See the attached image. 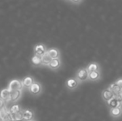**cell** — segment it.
Segmentation results:
<instances>
[{"label":"cell","mask_w":122,"mask_h":121,"mask_svg":"<svg viewBox=\"0 0 122 121\" xmlns=\"http://www.w3.org/2000/svg\"><path fill=\"white\" fill-rule=\"evenodd\" d=\"M23 95V91H12L11 96H10V102H17L20 100Z\"/></svg>","instance_id":"cell-13"},{"label":"cell","mask_w":122,"mask_h":121,"mask_svg":"<svg viewBox=\"0 0 122 121\" xmlns=\"http://www.w3.org/2000/svg\"><path fill=\"white\" fill-rule=\"evenodd\" d=\"M8 90L10 91H23L24 86H23V81L19 79H13L9 82L8 86Z\"/></svg>","instance_id":"cell-1"},{"label":"cell","mask_w":122,"mask_h":121,"mask_svg":"<svg viewBox=\"0 0 122 121\" xmlns=\"http://www.w3.org/2000/svg\"><path fill=\"white\" fill-rule=\"evenodd\" d=\"M47 52V49L45 45L43 44H38V45H36L34 47V55L36 56H39V57H42L46 52Z\"/></svg>","instance_id":"cell-7"},{"label":"cell","mask_w":122,"mask_h":121,"mask_svg":"<svg viewBox=\"0 0 122 121\" xmlns=\"http://www.w3.org/2000/svg\"><path fill=\"white\" fill-rule=\"evenodd\" d=\"M76 78L80 81L81 83V82H85V81H88L89 79V71L88 70L86 69V67H83L79 69L78 71H76Z\"/></svg>","instance_id":"cell-2"},{"label":"cell","mask_w":122,"mask_h":121,"mask_svg":"<svg viewBox=\"0 0 122 121\" xmlns=\"http://www.w3.org/2000/svg\"><path fill=\"white\" fill-rule=\"evenodd\" d=\"M80 81L76 79V77H73V78H70L66 81V86L68 90H71V91H74L76 90L77 87L79 86L80 85Z\"/></svg>","instance_id":"cell-5"},{"label":"cell","mask_w":122,"mask_h":121,"mask_svg":"<svg viewBox=\"0 0 122 121\" xmlns=\"http://www.w3.org/2000/svg\"><path fill=\"white\" fill-rule=\"evenodd\" d=\"M10 112H11V114H15V113H18V112L22 111V110H23V109L21 108V106H20L19 105H13V106L10 108Z\"/></svg>","instance_id":"cell-22"},{"label":"cell","mask_w":122,"mask_h":121,"mask_svg":"<svg viewBox=\"0 0 122 121\" xmlns=\"http://www.w3.org/2000/svg\"><path fill=\"white\" fill-rule=\"evenodd\" d=\"M8 118H11V112L6 106H4L0 110V121H4Z\"/></svg>","instance_id":"cell-9"},{"label":"cell","mask_w":122,"mask_h":121,"mask_svg":"<svg viewBox=\"0 0 122 121\" xmlns=\"http://www.w3.org/2000/svg\"><path fill=\"white\" fill-rule=\"evenodd\" d=\"M61 66V61L60 58H56V59H52L51 61L50 62V64L48 65V67L51 70L53 71H56L58 70Z\"/></svg>","instance_id":"cell-11"},{"label":"cell","mask_w":122,"mask_h":121,"mask_svg":"<svg viewBox=\"0 0 122 121\" xmlns=\"http://www.w3.org/2000/svg\"><path fill=\"white\" fill-rule=\"evenodd\" d=\"M22 81H23V86L26 88H27V89H28V88L30 87V86H32L34 82H35V81L33 80V78L30 77V76H27V77H25Z\"/></svg>","instance_id":"cell-18"},{"label":"cell","mask_w":122,"mask_h":121,"mask_svg":"<svg viewBox=\"0 0 122 121\" xmlns=\"http://www.w3.org/2000/svg\"><path fill=\"white\" fill-rule=\"evenodd\" d=\"M23 111V110L18 112V113L11 114V118H12V120H13V121H24Z\"/></svg>","instance_id":"cell-19"},{"label":"cell","mask_w":122,"mask_h":121,"mask_svg":"<svg viewBox=\"0 0 122 121\" xmlns=\"http://www.w3.org/2000/svg\"><path fill=\"white\" fill-rule=\"evenodd\" d=\"M67 1H70V0H67Z\"/></svg>","instance_id":"cell-28"},{"label":"cell","mask_w":122,"mask_h":121,"mask_svg":"<svg viewBox=\"0 0 122 121\" xmlns=\"http://www.w3.org/2000/svg\"><path fill=\"white\" fill-rule=\"evenodd\" d=\"M5 106V101L2 99H0V110Z\"/></svg>","instance_id":"cell-25"},{"label":"cell","mask_w":122,"mask_h":121,"mask_svg":"<svg viewBox=\"0 0 122 121\" xmlns=\"http://www.w3.org/2000/svg\"><path fill=\"white\" fill-rule=\"evenodd\" d=\"M106 105L109 107V109L116 108V107H121L122 106V98L120 97L119 95H116L111 100L106 102Z\"/></svg>","instance_id":"cell-3"},{"label":"cell","mask_w":122,"mask_h":121,"mask_svg":"<svg viewBox=\"0 0 122 121\" xmlns=\"http://www.w3.org/2000/svg\"><path fill=\"white\" fill-rule=\"evenodd\" d=\"M52 60L50 55L48 54V52H46L43 56L42 57V66H48V65L50 64V62Z\"/></svg>","instance_id":"cell-20"},{"label":"cell","mask_w":122,"mask_h":121,"mask_svg":"<svg viewBox=\"0 0 122 121\" xmlns=\"http://www.w3.org/2000/svg\"><path fill=\"white\" fill-rule=\"evenodd\" d=\"M115 82L117 84V86H119L120 88H122V78H119V79H117Z\"/></svg>","instance_id":"cell-23"},{"label":"cell","mask_w":122,"mask_h":121,"mask_svg":"<svg viewBox=\"0 0 122 121\" xmlns=\"http://www.w3.org/2000/svg\"><path fill=\"white\" fill-rule=\"evenodd\" d=\"M118 95L122 98V88H121V90H120V92H119V94H118Z\"/></svg>","instance_id":"cell-26"},{"label":"cell","mask_w":122,"mask_h":121,"mask_svg":"<svg viewBox=\"0 0 122 121\" xmlns=\"http://www.w3.org/2000/svg\"><path fill=\"white\" fill-rule=\"evenodd\" d=\"M86 69L88 70L89 72H91V71H101L100 65L97 62L90 63V64L86 66Z\"/></svg>","instance_id":"cell-16"},{"label":"cell","mask_w":122,"mask_h":121,"mask_svg":"<svg viewBox=\"0 0 122 121\" xmlns=\"http://www.w3.org/2000/svg\"><path fill=\"white\" fill-rule=\"evenodd\" d=\"M70 2L73 4H80L81 3L83 2V0H70Z\"/></svg>","instance_id":"cell-24"},{"label":"cell","mask_w":122,"mask_h":121,"mask_svg":"<svg viewBox=\"0 0 122 121\" xmlns=\"http://www.w3.org/2000/svg\"><path fill=\"white\" fill-rule=\"evenodd\" d=\"M47 52L50 55V57L52 59H56V58H60L61 57V54H60V51L56 48H50L47 49Z\"/></svg>","instance_id":"cell-14"},{"label":"cell","mask_w":122,"mask_h":121,"mask_svg":"<svg viewBox=\"0 0 122 121\" xmlns=\"http://www.w3.org/2000/svg\"><path fill=\"white\" fill-rule=\"evenodd\" d=\"M115 96H116L109 88H106L101 91V98L104 101L108 102L109 100H111V99H113Z\"/></svg>","instance_id":"cell-6"},{"label":"cell","mask_w":122,"mask_h":121,"mask_svg":"<svg viewBox=\"0 0 122 121\" xmlns=\"http://www.w3.org/2000/svg\"><path fill=\"white\" fill-rule=\"evenodd\" d=\"M11 93H12V92L8 90V88L3 89L1 91H0V99L3 100L5 102L10 101V96H11Z\"/></svg>","instance_id":"cell-10"},{"label":"cell","mask_w":122,"mask_h":121,"mask_svg":"<svg viewBox=\"0 0 122 121\" xmlns=\"http://www.w3.org/2000/svg\"><path fill=\"white\" fill-rule=\"evenodd\" d=\"M28 91H29V92H30L31 94H32V95H40V94L42 93V86L39 82L35 81V82H34L33 84H32V86L28 88Z\"/></svg>","instance_id":"cell-4"},{"label":"cell","mask_w":122,"mask_h":121,"mask_svg":"<svg viewBox=\"0 0 122 121\" xmlns=\"http://www.w3.org/2000/svg\"><path fill=\"white\" fill-rule=\"evenodd\" d=\"M23 119H24L25 121L33 120L34 113H33V111H32V110H23Z\"/></svg>","instance_id":"cell-15"},{"label":"cell","mask_w":122,"mask_h":121,"mask_svg":"<svg viewBox=\"0 0 122 121\" xmlns=\"http://www.w3.org/2000/svg\"><path fill=\"white\" fill-rule=\"evenodd\" d=\"M101 78V71H91L89 72V79L88 81L95 82V81H100Z\"/></svg>","instance_id":"cell-12"},{"label":"cell","mask_w":122,"mask_h":121,"mask_svg":"<svg viewBox=\"0 0 122 121\" xmlns=\"http://www.w3.org/2000/svg\"><path fill=\"white\" fill-rule=\"evenodd\" d=\"M28 121H36V120H28Z\"/></svg>","instance_id":"cell-27"},{"label":"cell","mask_w":122,"mask_h":121,"mask_svg":"<svg viewBox=\"0 0 122 121\" xmlns=\"http://www.w3.org/2000/svg\"><path fill=\"white\" fill-rule=\"evenodd\" d=\"M109 113H110V115H111L112 118H114V119L119 118L122 115V106L109 109Z\"/></svg>","instance_id":"cell-8"},{"label":"cell","mask_w":122,"mask_h":121,"mask_svg":"<svg viewBox=\"0 0 122 121\" xmlns=\"http://www.w3.org/2000/svg\"><path fill=\"white\" fill-rule=\"evenodd\" d=\"M108 88H109V89L111 90V91H112L116 95H118V94H119V92H120V90H121V88L117 86V84H116V82L111 84Z\"/></svg>","instance_id":"cell-21"},{"label":"cell","mask_w":122,"mask_h":121,"mask_svg":"<svg viewBox=\"0 0 122 121\" xmlns=\"http://www.w3.org/2000/svg\"><path fill=\"white\" fill-rule=\"evenodd\" d=\"M31 62H32V66H42V57H39V56L33 55V57H32V59H31Z\"/></svg>","instance_id":"cell-17"}]
</instances>
